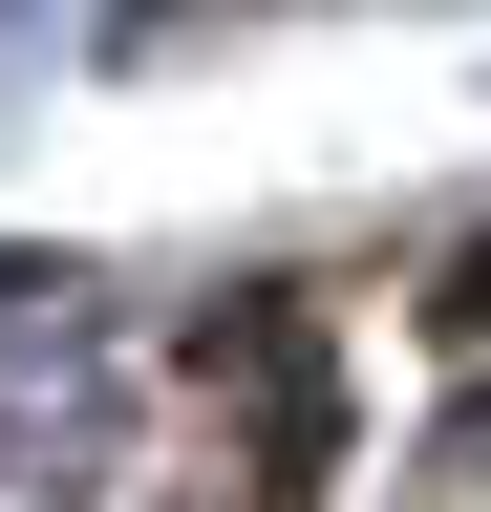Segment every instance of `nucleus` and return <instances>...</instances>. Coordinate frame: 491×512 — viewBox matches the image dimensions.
Masks as SVG:
<instances>
[{
	"mask_svg": "<svg viewBox=\"0 0 491 512\" xmlns=\"http://www.w3.org/2000/svg\"><path fill=\"white\" fill-rule=\"evenodd\" d=\"M427 320H449V342L491 363V256H449V299H427Z\"/></svg>",
	"mask_w": 491,
	"mask_h": 512,
	"instance_id": "1",
	"label": "nucleus"
}]
</instances>
